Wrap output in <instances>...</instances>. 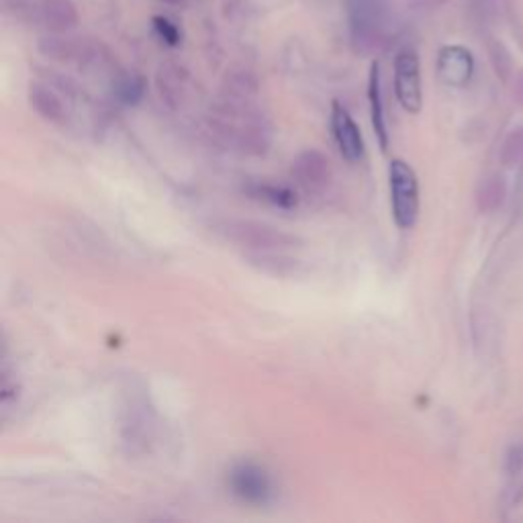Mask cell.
Instances as JSON below:
<instances>
[{
	"instance_id": "obj_1",
	"label": "cell",
	"mask_w": 523,
	"mask_h": 523,
	"mask_svg": "<svg viewBox=\"0 0 523 523\" xmlns=\"http://www.w3.org/2000/svg\"><path fill=\"white\" fill-rule=\"evenodd\" d=\"M219 141L235 152L262 156L270 148V125L252 109L227 105L213 119Z\"/></svg>"
},
{
	"instance_id": "obj_2",
	"label": "cell",
	"mask_w": 523,
	"mask_h": 523,
	"mask_svg": "<svg viewBox=\"0 0 523 523\" xmlns=\"http://www.w3.org/2000/svg\"><path fill=\"white\" fill-rule=\"evenodd\" d=\"M217 233H221L227 242L250 250L254 256L284 252L299 244L295 235L284 233V231H280L268 223H260V221L227 219L217 225Z\"/></svg>"
},
{
	"instance_id": "obj_3",
	"label": "cell",
	"mask_w": 523,
	"mask_h": 523,
	"mask_svg": "<svg viewBox=\"0 0 523 523\" xmlns=\"http://www.w3.org/2000/svg\"><path fill=\"white\" fill-rule=\"evenodd\" d=\"M393 217L401 229H411L419 217V182L415 170L405 160L389 164Z\"/></svg>"
},
{
	"instance_id": "obj_4",
	"label": "cell",
	"mask_w": 523,
	"mask_h": 523,
	"mask_svg": "<svg viewBox=\"0 0 523 523\" xmlns=\"http://www.w3.org/2000/svg\"><path fill=\"white\" fill-rule=\"evenodd\" d=\"M229 489L237 499L252 505H266L274 493L272 479L266 468L250 460L237 462L229 470Z\"/></svg>"
},
{
	"instance_id": "obj_5",
	"label": "cell",
	"mask_w": 523,
	"mask_h": 523,
	"mask_svg": "<svg viewBox=\"0 0 523 523\" xmlns=\"http://www.w3.org/2000/svg\"><path fill=\"white\" fill-rule=\"evenodd\" d=\"M395 94L401 107L417 115L423 105V90H421V70L419 58L413 50H403L395 58Z\"/></svg>"
},
{
	"instance_id": "obj_6",
	"label": "cell",
	"mask_w": 523,
	"mask_h": 523,
	"mask_svg": "<svg viewBox=\"0 0 523 523\" xmlns=\"http://www.w3.org/2000/svg\"><path fill=\"white\" fill-rule=\"evenodd\" d=\"M291 176L307 195H321L329 188L334 170H331V162L323 152L309 148L293 160Z\"/></svg>"
},
{
	"instance_id": "obj_7",
	"label": "cell",
	"mask_w": 523,
	"mask_h": 523,
	"mask_svg": "<svg viewBox=\"0 0 523 523\" xmlns=\"http://www.w3.org/2000/svg\"><path fill=\"white\" fill-rule=\"evenodd\" d=\"M331 131L342 156L348 162H360L364 156V137L352 115L338 101L331 105Z\"/></svg>"
},
{
	"instance_id": "obj_8",
	"label": "cell",
	"mask_w": 523,
	"mask_h": 523,
	"mask_svg": "<svg viewBox=\"0 0 523 523\" xmlns=\"http://www.w3.org/2000/svg\"><path fill=\"white\" fill-rule=\"evenodd\" d=\"M438 74L448 86H466L474 74V58L462 45H446L438 56Z\"/></svg>"
},
{
	"instance_id": "obj_9",
	"label": "cell",
	"mask_w": 523,
	"mask_h": 523,
	"mask_svg": "<svg viewBox=\"0 0 523 523\" xmlns=\"http://www.w3.org/2000/svg\"><path fill=\"white\" fill-rule=\"evenodd\" d=\"M368 103H370V117L372 127L378 139V146L383 152L389 150V129L385 119V103H383V84H380V66L374 62L368 74Z\"/></svg>"
},
{
	"instance_id": "obj_10",
	"label": "cell",
	"mask_w": 523,
	"mask_h": 523,
	"mask_svg": "<svg viewBox=\"0 0 523 523\" xmlns=\"http://www.w3.org/2000/svg\"><path fill=\"white\" fill-rule=\"evenodd\" d=\"M246 195L254 201L268 203L272 207H278L282 211H293L299 207V197L293 188L276 184V182H262V180H250L246 186Z\"/></svg>"
},
{
	"instance_id": "obj_11",
	"label": "cell",
	"mask_w": 523,
	"mask_h": 523,
	"mask_svg": "<svg viewBox=\"0 0 523 523\" xmlns=\"http://www.w3.org/2000/svg\"><path fill=\"white\" fill-rule=\"evenodd\" d=\"M29 101H31V107L45 121L56 123V125H64L68 121L66 105H64V101L58 97V94L52 88H47L43 84H31Z\"/></svg>"
},
{
	"instance_id": "obj_12",
	"label": "cell",
	"mask_w": 523,
	"mask_h": 523,
	"mask_svg": "<svg viewBox=\"0 0 523 523\" xmlns=\"http://www.w3.org/2000/svg\"><path fill=\"white\" fill-rule=\"evenodd\" d=\"M507 199V182L501 174H491L485 178L477 190V207L481 213L489 215L503 207Z\"/></svg>"
},
{
	"instance_id": "obj_13",
	"label": "cell",
	"mask_w": 523,
	"mask_h": 523,
	"mask_svg": "<svg viewBox=\"0 0 523 523\" xmlns=\"http://www.w3.org/2000/svg\"><path fill=\"white\" fill-rule=\"evenodd\" d=\"M501 164L507 168L519 166L523 162V127L513 129L501 146Z\"/></svg>"
},
{
	"instance_id": "obj_14",
	"label": "cell",
	"mask_w": 523,
	"mask_h": 523,
	"mask_svg": "<svg viewBox=\"0 0 523 523\" xmlns=\"http://www.w3.org/2000/svg\"><path fill=\"white\" fill-rule=\"evenodd\" d=\"M144 90H146V84L139 76H125L117 82V88H115L119 101L125 105H137L141 101V97H144Z\"/></svg>"
},
{
	"instance_id": "obj_15",
	"label": "cell",
	"mask_w": 523,
	"mask_h": 523,
	"mask_svg": "<svg viewBox=\"0 0 523 523\" xmlns=\"http://www.w3.org/2000/svg\"><path fill=\"white\" fill-rule=\"evenodd\" d=\"M152 25H154V31L158 33V37L170 45V47H176L180 43V29L176 23H172L168 17H162V15H156L152 19Z\"/></svg>"
},
{
	"instance_id": "obj_16",
	"label": "cell",
	"mask_w": 523,
	"mask_h": 523,
	"mask_svg": "<svg viewBox=\"0 0 523 523\" xmlns=\"http://www.w3.org/2000/svg\"><path fill=\"white\" fill-rule=\"evenodd\" d=\"M505 472L509 477H519L523 472V444L509 446L505 454Z\"/></svg>"
},
{
	"instance_id": "obj_17",
	"label": "cell",
	"mask_w": 523,
	"mask_h": 523,
	"mask_svg": "<svg viewBox=\"0 0 523 523\" xmlns=\"http://www.w3.org/2000/svg\"><path fill=\"white\" fill-rule=\"evenodd\" d=\"M513 99H515V103L523 109V70L515 76V84H513Z\"/></svg>"
}]
</instances>
